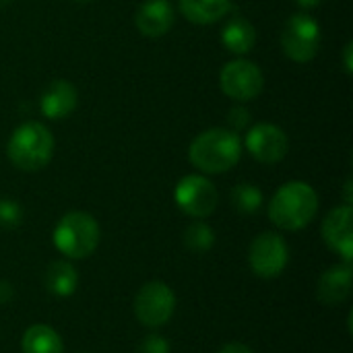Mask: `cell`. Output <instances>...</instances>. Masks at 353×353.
<instances>
[{"label":"cell","instance_id":"6da1fadb","mask_svg":"<svg viewBox=\"0 0 353 353\" xmlns=\"http://www.w3.org/2000/svg\"><path fill=\"white\" fill-rule=\"evenodd\" d=\"M188 157L190 163L205 174H223L240 161L242 143L230 128H211L192 141Z\"/></svg>","mask_w":353,"mask_h":353},{"label":"cell","instance_id":"7a4b0ae2","mask_svg":"<svg viewBox=\"0 0 353 353\" xmlns=\"http://www.w3.org/2000/svg\"><path fill=\"white\" fill-rule=\"evenodd\" d=\"M319 211V196L316 190L300 180L283 184L269 205L271 221L288 232H298L306 228Z\"/></svg>","mask_w":353,"mask_h":353},{"label":"cell","instance_id":"3957f363","mask_svg":"<svg viewBox=\"0 0 353 353\" xmlns=\"http://www.w3.org/2000/svg\"><path fill=\"white\" fill-rule=\"evenodd\" d=\"M6 155L14 168L23 172H37L46 168L54 155V137L41 122H25L10 134Z\"/></svg>","mask_w":353,"mask_h":353},{"label":"cell","instance_id":"277c9868","mask_svg":"<svg viewBox=\"0 0 353 353\" xmlns=\"http://www.w3.org/2000/svg\"><path fill=\"white\" fill-rule=\"evenodd\" d=\"M99 223L85 211L66 213L54 228V246L68 259L79 261L95 252L99 244Z\"/></svg>","mask_w":353,"mask_h":353},{"label":"cell","instance_id":"5b68a950","mask_svg":"<svg viewBox=\"0 0 353 353\" xmlns=\"http://www.w3.org/2000/svg\"><path fill=\"white\" fill-rule=\"evenodd\" d=\"M281 48L294 62H310L321 48V25L306 12H296L283 27Z\"/></svg>","mask_w":353,"mask_h":353},{"label":"cell","instance_id":"8992f818","mask_svg":"<svg viewBox=\"0 0 353 353\" xmlns=\"http://www.w3.org/2000/svg\"><path fill=\"white\" fill-rule=\"evenodd\" d=\"M176 310V296L163 281L145 283L134 298V316L145 327H163Z\"/></svg>","mask_w":353,"mask_h":353},{"label":"cell","instance_id":"52a82bcc","mask_svg":"<svg viewBox=\"0 0 353 353\" xmlns=\"http://www.w3.org/2000/svg\"><path fill=\"white\" fill-rule=\"evenodd\" d=\"M219 87L234 101H250L261 95L265 87V77L254 62L238 58L221 68Z\"/></svg>","mask_w":353,"mask_h":353},{"label":"cell","instance_id":"ba28073f","mask_svg":"<svg viewBox=\"0 0 353 353\" xmlns=\"http://www.w3.org/2000/svg\"><path fill=\"white\" fill-rule=\"evenodd\" d=\"M290 261V248L279 234L265 232L252 240L248 250V263L254 275L263 279H275L283 273Z\"/></svg>","mask_w":353,"mask_h":353},{"label":"cell","instance_id":"9c48e42d","mask_svg":"<svg viewBox=\"0 0 353 353\" xmlns=\"http://www.w3.org/2000/svg\"><path fill=\"white\" fill-rule=\"evenodd\" d=\"M174 196H176L178 207L186 215L196 217V219L209 217L219 203V194H217V188L213 186V182L199 174L184 176L176 184Z\"/></svg>","mask_w":353,"mask_h":353},{"label":"cell","instance_id":"30bf717a","mask_svg":"<svg viewBox=\"0 0 353 353\" xmlns=\"http://www.w3.org/2000/svg\"><path fill=\"white\" fill-rule=\"evenodd\" d=\"M246 149L256 161L271 165V163H279L288 155L290 141H288V134L279 126L261 122L248 130Z\"/></svg>","mask_w":353,"mask_h":353},{"label":"cell","instance_id":"8fae6325","mask_svg":"<svg viewBox=\"0 0 353 353\" xmlns=\"http://www.w3.org/2000/svg\"><path fill=\"white\" fill-rule=\"evenodd\" d=\"M352 219V205H343V207H335L323 221V240H325V244L331 250L339 252L345 263H352L353 259Z\"/></svg>","mask_w":353,"mask_h":353},{"label":"cell","instance_id":"7c38bea8","mask_svg":"<svg viewBox=\"0 0 353 353\" xmlns=\"http://www.w3.org/2000/svg\"><path fill=\"white\" fill-rule=\"evenodd\" d=\"M174 19V6L170 0H145L134 14L137 29L145 37L165 35L172 29Z\"/></svg>","mask_w":353,"mask_h":353},{"label":"cell","instance_id":"4fadbf2b","mask_svg":"<svg viewBox=\"0 0 353 353\" xmlns=\"http://www.w3.org/2000/svg\"><path fill=\"white\" fill-rule=\"evenodd\" d=\"M77 97L79 95H77L74 85L64 79H58V81H52L43 89V93L39 97V110L50 120H62L74 112Z\"/></svg>","mask_w":353,"mask_h":353},{"label":"cell","instance_id":"5bb4252c","mask_svg":"<svg viewBox=\"0 0 353 353\" xmlns=\"http://www.w3.org/2000/svg\"><path fill=\"white\" fill-rule=\"evenodd\" d=\"M352 263L329 267L319 279V300L327 306H337L345 302L352 294Z\"/></svg>","mask_w":353,"mask_h":353},{"label":"cell","instance_id":"9a60e30c","mask_svg":"<svg viewBox=\"0 0 353 353\" xmlns=\"http://www.w3.org/2000/svg\"><path fill=\"white\" fill-rule=\"evenodd\" d=\"M178 4L182 14L196 25L217 23L232 8V0H178Z\"/></svg>","mask_w":353,"mask_h":353},{"label":"cell","instance_id":"2e32d148","mask_svg":"<svg viewBox=\"0 0 353 353\" xmlns=\"http://www.w3.org/2000/svg\"><path fill=\"white\" fill-rule=\"evenodd\" d=\"M221 41L232 54H248L256 43V31L244 17H232L221 31Z\"/></svg>","mask_w":353,"mask_h":353},{"label":"cell","instance_id":"e0dca14e","mask_svg":"<svg viewBox=\"0 0 353 353\" xmlns=\"http://www.w3.org/2000/svg\"><path fill=\"white\" fill-rule=\"evenodd\" d=\"M23 353H62L64 345L60 335L48 325H31L21 339Z\"/></svg>","mask_w":353,"mask_h":353},{"label":"cell","instance_id":"ac0fdd59","mask_svg":"<svg viewBox=\"0 0 353 353\" xmlns=\"http://www.w3.org/2000/svg\"><path fill=\"white\" fill-rule=\"evenodd\" d=\"M77 285H79V275H77V269L70 263L56 261V263H52L48 267V271H46V290L52 296H60V298L72 296Z\"/></svg>","mask_w":353,"mask_h":353},{"label":"cell","instance_id":"d6986e66","mask_svg":"<svg viewBox=\"0 0 353 353\" xmlns=\"http://www.w3.org/2000/svg\"><path fill=\"white\" fill-rule=\"evenodd\" d=\"M263 205V192L261 188L252 184H238L232 188V207L242 215H252Z\"/></svg>","mask_w":353,"mask_h":353},{"label":"cell","instance_id":"ffe728a7","mask_svg":"<svg viewBox=\"0 0 353 353\" xmlns=\"http://www.w3.org/2000/svg\"><path fill=\"white\" fill-rule=\"evenodd\" d=\"M184 244L192 252H207L215 244V234H213V230L207 223L196 221V223H192V225L186 228V232H184Z\"/></svg>","mask_w":353,"mask_h":353},{"label":"cell","instance_id":"44dd1931","mask_svg":"<svg viewBox=\"0 0 353 353\" xmlns=\"http://www.w3.org/2000/svg\"><path fill=\"white\" fill-rule=\"evenodd\" d=\"M21 219H23L21 205L10 199H2L0 201V228H17Z\"/></svg>","mask_w":353,"mask_h":353},{"label":"cell","instance_id":"7402d4cb","mask_svg":"<svg viewBox=\"0 0 353 353\" xmlns=\"http://www.w3.org/2000/svg\"><path fill=\"white\" fill-rule=\"evenodd\" d=\"M139 353H170V343L161 335H149L141 341Z\"/></svg>","mask_w":353,"mask_h":353},{"label":"cell","instance_id":"603a6c76","mask_svg":"<svg viewBox=\"0 0 353 353\" xmlns=\"http://www.w3.org/2000/svg\"><path fill=\"white\" fill-rule=\"evenodd\" d=\"M228 122L232 126V132H238V130H244L250 122V114L246 108H232L230 110V116H228Z\"/></svg>","mask_w":353,"mask_h":353},{"label":"cell","instance_id":"cb8c5ba5","mask_svg":"<svg viewBox=\"0 0 353 353\" xmlns=\"http://www.w3.org/2000/svg\"><path fill=\"white\" fill-rule=\"evenodd\" d=\"M219 353H254L248 345H244V343H228V345H223Z\"/></svg>","mask_w":353,"mask_h":353},{"label":"cell","instance_id":"d4e9b609","mask_svg":"<svg viewBox=\"0 0 353 353\" xmlns=\"http://www.w3.org/2000/svg\"><path fill=\"white\" fill-rule=\"evenodd\" d=\"M353 48V43L352 41H347L345 43V48H343V66H345V72L347 74H352L353 72V62H352V50Z\"/></svg>","mask_w":353,"mask_h":353},{"label":"cell","instance_id":"484cf974","mask_svg":"<svg viewBox=\"0 0 353 353\" xmlns=\"http://www.w3.org/2000/svg\"><path fill=\"white\" fill-rule=\"evenodd\" d=\"M10 298H12V288H10V283L0 281V304L8 302Z\"/></svg>","mask_w":353,"mask_h":353},{"label":"cell","instance_id":"4316f807","mask_svg":"<svg viewBox=\"0 0 353 353\" xmlns=\"http://www.w3.org/2000/svg\"><path fill=\"white\" fill-rule=\"evenodd\" d=\"M300 8H316L323 0H296Z\"/></svg>","mask_w":353,"mask_h":353},{"label":"cell","instance_id":"83f0119b","mask_svg":"<svg viewBox=\"0 0 353 353\" xmlns=\"http://www.w3.org/2000/svg\"><path fill=\"white\" fill-rule=\"evenodd\" d=\"M74 2H91V0H74Z\"/></svg>","mask_w":353,"mask_h":353}]
</instances>
